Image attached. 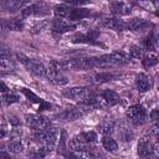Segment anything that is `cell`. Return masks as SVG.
Instances as JSON below:
<instances>
[{"mask_svg":"<svg viewBox=\"0 0 159 159\" xmlns=\"http://www.w3.org/2000/svg\"><path fill=\"white\" fill-rule=\"evenodd\" d=\"M129 55L125 52H112L108 55H102L98 57H93V68L109 70L114 67L123 66L129 62Z\"/></svg>","mask_w":159,"mask_h":159,"instance_id":"6da1fadb","label":"cell"},{"mask_svg":"<svg viewBox=\"0 0 159 159\" xmlns=\"http://www.w3.org/2000/svg\"><path fill=\"white\" fill-rule=\"evenodd\" d=\"M51 63L56 70H91L93 68V57H71Z\"/></svg>","mask_w":159,"mask_h":159,"instance_id":"7a4b0ae2","label":"cell"},{"mask_svg":"<svg viewBox=\"0 0 159 159\" xmlns=\"http://www.w3.org/2000/svg\"><path fill=\"white\" fill-rule=\"evenodd\" d=\"M57 134H58V130L57 128L55 127H48L43 130H37L32 134V138L34 140L41 145L42 148H45L47 150V153H51L55 148V144H56V139H57Z\"/></svg>","mask_w":159,"mask_h":159,"instance_id":"3957f363","label":"cell"},{"mask_svg":"<svg viewBox=\"0 0 159 159\" xmlns=\"http://www.w3.org/2000/svg\"><path fill=\"white\" fill-rule=\"evenodd\" d=\"M16 57L26 67V70L29 72H31L32 75H35L37 77H42V76L46 75V71L47 70L43 66V63H41L40 61L34 60V58H30V57H27V56H25L24 53H20V52L16 53Z\"/></svg>","mask_w":159,"mask_h":159,"instance_id":"277c9868","label":"cell"},{"mask_svg":"<svg viewBox=\"0 0 159 159\" xmlns=\"http://www.w3.org/2000/svg\"><path fill=\"white\" fill-rule=\"evenodd\" d=\"M127 118L135 125H142L147 123L148 120V114L147 111L142 104H133L127 109Z\"/></svg>","mask_w":159,"mask_h":159,"instance_id":"5b68a950","label":"cell"},{"mask_svg":"<svg viewBox=\"0 0 159 159\" xmlns=\"http://www.w3.org/2000/svg\"><path fill=\"white\" fill-rule=\"evenodd\" d=\"M25 122H26L27 127H30L31 129H35L36 132L37 130H43V129L51 127L50 119H47L46 117L40 116V114H26L25 116Z\"/></svg>","mask_w":159,"mask_h":159,"instance_id":"8992f818","label":"cell"},{"mask_svg":"<svg viewBox=\"0 0 159 159\" xmlns=\"http://www.w3.org/2000/svg\"><path fill=\"white\" fill-rule=\"evenodd\" d=\"M93 94L89 87H71L62 91V96L68 99H80L83 101Z\"/></svg>","mask_w":159,"mask_h":159,"instance_id":"52a82bcc","label":"cell"},{"mask_svg":"<svg viewBox=\"0 0 159 159\" xmlns=\"http://www.w3.org/2000/svg\"><path fill=\"white\" fill-rule=\"evenodd\" d=\"M138 154L143 159L150 155H157V144L149 137H142L138 142Z\"/></svg>","mask_w":159,"mask_h":159,"instance_id":"ba28073f","label":"cell"},{"mask_svg":"<svg viewBox=\"0 0 159 159\" xmlns=\"http://www.w3.org/2000/svg\"><path fill=\"white\" fill-rule=\"evenodd\" d=\"M97 98V104L98 107H104V106H116L119 103V96L112 91V89H106L103 91L99 96H96Z\"/></svg>","mask_w":159,"mask_h":159,"instance_id":"9c48e42d","label":"cell"},{"mask_svg":"<svg viewBox=\"0 0 159 159\" xmlns=\"http://www.w3.org/2000/svg\"><path fill=\"white\" fill-rule=\"evenodd\" d=\"M47 12H48V7L43 2L30 4L29 6L24 7L22 11H21L24 17H27V16H43Z\"/></svg>","mask_w":159,"mask_h":159,"instance_id":"30bf717a","label":"cell"},{"mask_svg":"<svg viewBox=\"0 0 159 159\" xmlns=\"http://www.w3.org/2000/svg\"><path fill=\"white\" fill-rule=\"evenodd\" d=\"M77 27L76 24L73 22H68L66 20H61V19H56L52 21V25H51V29L55 34H65V32H68V31H72Z\"/></svg>","mask_w":159,"mask_h":159,"instance_id":"8fae6325","label":"cell"},{"mask_svg":"<svg viewBox=\"0 0 159 159\" xmlns=\"http://www.w3.org/2000/svg\"><path fill=\"white\" fill-rule=\"evenodd\" d=\"M45 76H46V78L48 80V82H51V83H53V84H56V86H63V84H66V83L68 82L67 77H66L61 71H58V70H56V68H50V70H47Z\"/></svg>","mask_w":159,"mask_h":159,"instance_id":"7c38bea8","label":"cell"},{"mask_svg":"<svg viewBox=\"0 0 159 159\" xmlns=\"http://www.w3.org/2000/svg\"><path fill=\"white\" fill-rule=\"evenodd\" d=\"M84 114L83 109L81 107H70L63 109L61 113H58V118L63 119V120H76L78 118H81Z\"/></svg>","mask_w":159,"mask_h":159,"instance_id":"4fadbf2b","label":"cell"},{"mask_svg":"<svg viewBox=\"0 0 159 159\" xmlns=\"http://www.w3.org/2000/svg\"><path fill=\"white\" fill-rule=\"evenodd\" d=\"M101 25L104 26V27H107V29L114 30L117 32H122L127 27V24L123 20L116 19V17H106V19H103L101 21Z\"/></svg>","mask_w":159,"mask_h":159,"instance_id":"5bb4252c","label":"cell"},{"mask_svg":"<svg viewBox=\"0 0 159 159\" xmlns=\"http://www.w3.org/2000/svg\"><path fill=\"white\" fill-rule=\"evenodd\" d=\"M1 27L5 30H11V31H22L24 30V21L20 17H14V19H2L0 20Z\"/></svg>","mask_w":159,"mask_h":159,"instance_id":"9a60e30c","label":"cell"},{"mask_svg":"<svg viewBox=\"0 0 159 159\" xmlns=\"http://www.w3.org/2000/svg\"><path fill=\"white\" fill-rule=\"evenodd\" d=\"M150 26H152V24H150L148 20L139 19V17L132 19V20L127 24V27H128L130 31H133V32H142V31H145V30H148Z\"/></svg>","mask_w":159,"mask_h":159,"instance_id":"2e32d148","label":"cell"},{"mask_svg":"<svg viewBox=\"0 0 159 159\" xmlns=\"http://www.w3.org/2000/svg\"><path fill=\"white\" fill-rule=\"evenodd\" d=\"M118 77V75L113 73V72H96L93 75H91L89 80L92 83L94 84H102V83H106V82H109V81H113Z\"/></svg>","mask_w":159,"mask_h":159,"instance_id":"e0dca14e","label":"cell"},{"mask_svg":"<svg viewBox=\"0 0 159 159\" xmlns=\"http://www.w3.org/2000/svg\"><path fill=\"white\" fill-rule=\"evenodd\" d=\"M91 11L86 7H72L70 9V14L67 20H70V22H75V21H80L87 16H89Z\"/></svg>","mask_w":159,"mask_h":159,"instance_id":"ac0fdd59","label":"cell"},{"mask_svg":"<svg viewBox=\"0 0 159 159\" xmlns=\"http://www.w3.org/2000/svg\"><path fill=\"white\" fill-rule=\"evenodd\" d=\"M26 5L25 1L19 0H2L0 1V11H15Z\"/></svg>","mask_w":159,"mask_h":159,"instance_id":"d6986e66","label":"cell"},{"mask_svg":"<svg viewBox=\"0 0 159 159\" xmlns=\"http://www.w3.org/2000/svg\"><path fill=\"white\" fill-rule=\"evenodd\" d=\"M135 86L139 92L144 93L150 89V80L145 73H138L135 77Z\"/></svg>","mask_w":159,"mask_h":159,"instance_id":"ffe728a7","label":"cell"},{"mask_svg":"<svg viewBox=\"0 0 159 159\" xmlns=\"http://www.w3.org/2000/svg\"><path fill=\"white\" fill-rule=\"evenodd\" d=\"M111 9L112 12L116 15H128L130 12L132 6L127 2H122V1H116L111 4Z\"/></svg>","mask_w":159,"mask_h":159,"instance_id":"44dd1931","label":"cell"},{"mask_svg":"<svg viewBox=\"0 0 159 159\" xmlns=\"http://www.w3.org/2000/svg\"><path fill=\"white\" fill-rule=\"evenodd\" d=\"M78 154V157L81 159H104V155L99 152L98 148L93 147L89 150H84V152H75Z\"/></svg>","mask_w":159,"mask_h":159,"instance_id":"7402d4cb","label":"cell"},{"mask_svg":"<svg viewBox=\"0 0 159 159\" xmlns=\"http://www.w3.org/2000/svg\"><path fill=\"white\" fill-rule=\"evenodd\" d=\"M97 129H98V132L102 133L103 135H109V134L113 133V130H114V122H113L112 119H109V118H106V119H103V120L98 124Z\"/></svg>","mask_w":159,"mask_h":159,"instance_id":"603a6c76","label":"cell"},{"mask_svg":"<svg viewBox=\"0 0 159 159\" xmlns=\"http://www.w3.org/2000/svg\"><path fill=\"white\" fill-rule=\"evenodd\" d=\"M70 9H71V6H68L67 4H60V5H57V6H55V9H53V12H55V16L57 17V19H61V20H67V17H68V14H70Z\"/></svg>","mask_w":159,"mask_h":159,"instance_id":"cb8c5ba5","label":"cell"},{"mask_svg":"<svg viewBox=\"0 0 159 159\" xmlns=\"http://www.w3.org/2000/svg\"><path fill=\"white\" fill-rule=\"evenodd\" d=\"M72 42H81V43H89V45H97V46H102L101 42L96 41L94 39H92L88 35L84 34H77L72 37Z\"/></svg>","mask_w":159,"mask_h":159,"instance_id":"d4e9b609","label":"cell"},{"mask_svg":"<svg viewBox=\"0 0 159 159\" xmlns=\"http://www.w3.org/2000/svg\"><path fill=\"white\" fill-rule=\"evenodd\" d=\"M76 138L78 140H81V142L86 143V144H93L97 140V134L94 132H92V130L91 132H83V133L76 135Z\"/></svg>","mask_w":159,"mask_h":159,"instance_id":"484cf974","label":"cell"},{"mask_svg":"<svg viewBox=\"0 0 159 159\" xmlns=\"http://www.w3.org/2000/svg\"><path fill=\"white\" fill-rule=\"evenodd\" d=\"M102 145H103V148L107 149L108 152H116V150L118 149L117 142H116L112 137H109V135H104V137L102 138Z\"/></svg>","mask_w":159,"mask_h":159,"instance_id":"4316f807","label":"cell"},{"mask_svg":"<svg viewBox=\"0 0 159 159\" xmlns=\"http://www.w3.org/2000/svg\"><path fill=\"white\" fill-rule=\"evenodd\" d=\"M143 43H144L145 48L149 50V51H155V50H157V39H155V36H154L153 34H150V35L143 41Z\"/></svg>","mask_w":159,"mask_h":159,"instance_id":"83f0119b","label":"cell"},{"mask_svg":"<svg viewBox=\"0 0 159 159\" xmlns=\"http://www.w3.org/2000/svg\"><path fill=\"white\" fill-rule=\"evenodd\" d=\"M21 92L31 101V102H34V103H41L42 102V99L40 98V97H37L34 92H31V91H29L27 88H21Z\"/></svg>","mask_w":159,"mask_h":159,"instance_id":"f1b7e54d","label":"cell"},{"mask_svg":"<svg viewBox=\"0 0 159 159\" xmlns=\"http://www.w3.org/2000/svg\"><path fill=\"white\" fill-rule=\"evenodd\" d=\"M20 97L17 94H14V93H5L1 98V101H4L6 104H12V103H16L19 102Z\"/></svg>","mask_w":159,"mask_h":159,"instance_id":"f546056e","label":"cell"},{"mask_svg":"<svg viewBox=\"0 0 159 159\" xmlns=\"http://www.w3.org/2000/svg\"><path fill=\"white\" fill-rule=\"evenodd\" d=\"M158 63V58H157V56L155 55H148V56H145L144 57V60H143V65H144V67H152V66H154V65H157Z\"/></svg>","mask_w":159,"mask_h":159,"instance_id":"4dcf8cb0","label":"cell"},{"mask_svg":"<svg viewBox=\"0 0 159 159\" xmlns=\"http://www.w3.org/2000/svg\"><path fill=\"white\" fill-rule=\"evenodd\" d=\"M129 57H133V58L143 57V50L139 46H130V48H129Z\"/></svg>","mask_w":159,"mask_h":159,"instance_id":"1f68e13d","label":"cell"},{"mask_svg":"<svg viewBox=\"0 0 159 159\" xmlns=\"http://www.w3.org/2000/svg\"><path fill=\"white\" fill-rule=\"evenodd\" d=\"M11 55H12L11 48L0 43V58H11Z\"/></svg>","mask_w":159,"mask_h":159,"instance_id":"d6a6232c","label":"cell"},{"mask_svg":"<svg viewBox=\"0 0 159 159\" xmlns=\"http://www.w3.org/2000/svg\"><path fill=\"white\" fill-rule=\"evenodd\" d=\"M67 134L65 130L61 132V137H60V144H58V153H65L66 150V143H67V139H66Z\"/></svg>","mask_w":159,"mask_h":159,"instance_id":"836d02e7","label":"cell"},{"mask_svg":"<svg viewBox=\"0 0 159 159\" xmlns=\"http://www.w3.org/2000/svg\"><path fill=\"white\" fill-rule=\"evenodd\" d=\"M14 61L11 58H0V68L4 70H9V68H14Z\"/></svg>","mask_w":159,"mask_h":159,"instance_id":"e575fe53","label":"cell"},{"mask_svg":"<svg viewBox=\"0 0 159 159\" xmlns=\"http://www.w3.org/2000/svg\"><path fill=\"white\" fill-rule=\"evenodd\" d=\"M63 158H66V159H81L78 157V154L75 153V152H72V153H65V157Z\"/></svg>","mask_w":159,"mask_h":159,"instance_id":"d590c367","label":"cell"},{"mask_svg":"<svg viewBox=\"0 0 159 159\" xmlns=\"http://www.w3.org/2000/svg\"><path fill=\"white\" fill-rule=\"evenodd\" d=\"M9 122H10L11 124H14V125H19V124H20V120H19L17 117H15V116H10V117H9Z\"/></svg>","mask_w":159,"mask_h":159,"instance_id":"8d00e7d4","label":"cell"},{"mask_svg":"<svg viewBox=\"0 0 159 159\" xmlns=\"http://www.w3.org/2000/svg\"><path fill=\"white\" fill-rule=\"evenodd\" d=\"M7 91H9L7 86H6L2 81H0V92H1V93H7Z\"/></svg>","mask_w":159,"mask_h":159,"instance_id":"74e56055","label":"cell"},{"mask_svg":"<svg viewBox=\"0 0 159 159\" xmlns=\"http://www.w3.org/2000/svg\"><path fill=\"white\" fill-rule=\"evenodd\" d=\"M6 134H7V130H6V128H5L4 125H0V139H1V138H4Z\"/></svg>","mask_w":159,"mask_h":159,"instance_id":"f35d334b","label":"cell"},{"mask_svg":"<svg viewBox=\"0 0 159 159\" xmlns=\"http://www.w3.org/2000/svg\"><path fill=\"white\" fill-rule=\"evenodd\" d=\"M157 114H158V111H157V109H154V111L150 113V119H152L154 123L157 122Z\"/></svg>","mask_w":159,"mask_h":159,"instance_id":"ab89813d","label":"cell"},{"mask_svg":"<svg viewBox=\"0 0 159 159\" xmlns=\"http://www.w3.org/2000/svg\"><path fill=\"white\" fill-rule=\"evenodd\" d=\"M2 31H4V29H2V27H1V25H0V35H1V32H2Z\"/></svg>","mask_w":159,"mask_h":159,"instance_id":"60d3db41","label":"cell"},{"mask_svg":"<svg viewBox=\"0 0 159 159\" xmlns=\"http://www.w3.org/2000/svg\"><path fill=\"white\" fill-rule=\"evenodd\" d=\"M1 102H2V101H1V98H0V106H1Z\"/></svg>","mask_w":159,"mask_h":159,"instance_id":"b9f144b4","label":"cell"},{"mask_svg":"<svg viewBox=\"0 0 159 159\" xmlns=\"http://www.w3.org/2000/svg\"><path fill=\"white\" fill-rule=\"evenodd\" d=\"M62 159H66V158H62Z\"/></svg>","mask_w":159,"mask_h":159,"instance_id":"7bdbcfd3","label":"cell"}]
</instances>
